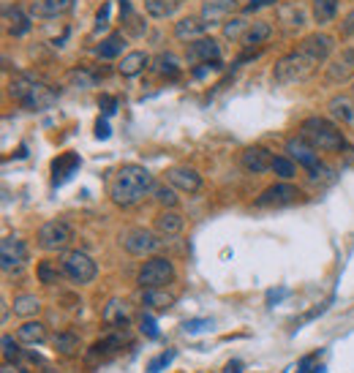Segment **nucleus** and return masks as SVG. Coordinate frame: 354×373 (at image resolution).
<instances>
[{"label":"nucleus","mask_w":354,"mask_h":373,"mask_svg":"<svg viewBox=\"0 0 354 373\" xmlns=\"http://www.w3.org/2000/svg\"><path fill=\"white\" fill-rule=\"evenodd\" d=\"M330 115L336 117L338 123L352 125L354 123V104L346 98V96H336V98L330 101Z\"/></svg>","instance_id":"473e14b6"},{"label":"nucleus","mask_w":354,"mask_h":373,"mask_svg":"<svg viewBox=\"0 0 354 373\" xmlns=\"http://www.w3.org/2000/svg\"><path fill=\"white\" fill-rule=\"evenodd\" d=\"M273 153L262 147V144H253V147H246L243 150V156H240V163H243V169H246L248 175H265L267 169L273 166Z\"/></svg>","instance_id":"2eb2a0df"},{"label":"nucleus","mask_w":354,"mask_h":373,"mask_svg":"<svg viewBox=\"0 0 354 373\" xmlns=\"http://www.w3.org/2000/svg\"><path fill=\"white\" fill-rule=\"evenodd\" d=\"M153 191H156V180L139 163L120 166L115 180L109 183V199L118 207H134V205H139L142 199L147 194H153Z\"/></svg>","instance_id":"f03ea898"},{"label":"nucleus","mask_w":354,"mask_h":373,"mask_svg":"<svg viewBox=\"0 0 354 373\" xmlns=\"http://www.w3.org/2000/svg\"><path fill=\"white\" fill-rule=\"evenodd\" d=\"M52 346H55V352H57V355L74 357V355H79V349H82V340H79V335H76V333L63 330V333H57V335L52 338Z\"/></svg>","instance_id":"bb28decb"},{"label":"nucleus","mask_w":354,"mask_h":373,"mask_svg":"<svg viewBox=\"0 0 354 373\" xmlns=\"http://www.w3.org/2000/svg\"><path fill=\"white\" fill-rule=\"evenodd\" d=\"M297 196H300V188L292 185L289 180H281V183H275V185L265 188L253 205H256V207H283V205L297 202Z\"/></svg>","instance_id":"9d476101"},{"label":"nucleus","mask_w":354,"mask_h":373,"mask_svg":"<svg viewBox=\"0 0 354 373\" xmlns=\"http://www.w3.org/2000/svg\"><path fill=\"white\" fill-rule=\"evenodd\" d=\"M28 265V246H25V240H19L14 234H8V237H3V243H0V267H3V272H19L22 267Z\"/></svg>","instance_id":"1a4fd4ad"},{"label":"nucleus","mask_w":354,"mask_h":373,"mask_svg":"<svg viewBox=\"0 0 354 373\" xmlns=\"http://www.w3.org/2000/svg\"><path fill=\"white\" fill-rule=\"evenodd\" d=\"M60 265H63L66 278H71L74 284H79V286L93 284L96 275H98V265L93 262V256L85 253V251H69V253L63 256Z\"/></svg>","instance_id":"423d86ee"},{"label":"nucleus","mask_w":354,"mask_h":373,"mask_svg":"<svg viewBox=\"0 0 354 373\" xmlns=\"http://www.w3.org/2000/svg\"><path fill=\"white\" fill-rule=\"evenodd\" d=\"M123 343H125V333H112V335L101 338V340L93 343L90 360H106V357L118 355V352L123 349Z\"/></svg>","instance_id":"6ab92c4d"},{"label":"nucleus","mask_w":354,"mask_h":373,"mask_svg":"<svg viewBox=\"0 0 354 373\" xmlns=\"http://www.w3.org/2000/svg\"><path fill=\"white\" fill-rule=\"evenodd\" d=\"M183 226H185V218L177 213L175 207H172V210L164 207V210L156 215V231H159L161 237H175V234L183 231Z\"/></svg>","instance_id":"f3484780"},{"label":"nucleus","mask_w":354,"mask_h":373,"mask_svg":"<svg viewBox=\"0 0 354 373\" xmlns=\"http://www.w3.org/2000/svg\"><path fill=\"white\" fill-rule=\"evenodd\" d=\"M248 25H251V22H246V19H240V17L229 19V22H224V36L227 38H243Z\"/></svg>","instance_id":"ea45409f"},{"label":"nucleus","mask_w":354,"mask_h":373,"mask_svg":"<svg viewBox=\"0 0 354 373\" xmlns=\"http://www.w3.org/2000/svg\"><path fill=\"white\" fill-rule=\"evenodd\" d=\"M166 183L175 185L183 194H199L202 191V175L194 166H172L166 169Z\"/></svg>","instance_id":"ddd939ff"},{"label":"nucleus","mask_w":354,"mask_h":373,"mask_svg":"<svg viewBox=\"0 0 354 373\" xmlns=\"http://www.w3.org/2000/svg\"><path fill=\"white\" fill-rule=\"evenodd\" d=\"M109 134H112V131H109V123H106V120H98V123H96V137H98V139H109Z\"/></svg>","instance_id":"a18cd8bd"},{"label":"nucleus","mask_w":354,"mask_h":373,"mask_svg":"<svg viewBox=\"0 0 354 373\" xmlns=\"http://www.w3.org/2000/svg\"><path fill=\"white\" fill-rule=\"evenodd\" d=\"M0 343H3V360L6 362H19L22 360V349H19V343L11 335H3Z\"/></svg>","instance_id":"58836bf2"},{"label":"nucleus","mask_w":354,"mask_h":373,"mask_svg":"<svg viewBox=\"0 0 354 373\" xmlns=\"http://www.w3.org/2000/svg\"><path fill=\"white\" fill-rule=\"evenodd\" d=\"M324 79L330 85H346L349 79H354V47H346L327 63Z\"/></svg>","instance_id":"9b49d317"},{"label":"nucleus","mask_w":354,"mask_h":373,"mask_svg":"<svg viewBox=\"0 0 354 373\" xmlns=\"http://www.w3.org/2000/svg\"><path fill=\"white\" fill-rule=\"evenodd\" d=\"M98 107L104 109L106 117H112V115L118 112V98H115V96H101V98H98Z\"/></svg>","instance_id":"79ce46f5"},{"label":"nucleus","mask_w":354,"mask_h":373,"mask_svg":"<svg viewBox=\"0 0 354 373\" xmlns=\"http://www.w3.org/2000/svg\"><path fill=\"white\" fill-rule=\"evenodd\" d=\"M125 50V33H112V36H106L101 44H98V50L96 54L101 57V60H115V57H120Z\"/></svg>","instance_id":"c85d7f7f"},{"label":"nucleus","mask_w":354,"mask_h":373,"mask_svg":"<svg viewBox=\"0 0 354 373\" xmlns=\"http://www.w3.org/2000/svg\"><path fill=\"white\" fill-rule=\"evenodd\" d=\"M177 188L175 185H156V191H153V196H156V202H159L161 207H166V210H172V207H177Z\"/></svg>","instance_id":"4c0bfd02"},{"label":"nucleus","mask_w":354,"mask_h":373,"mask_svg":"<svg viewBox=\"0 0 354 373\" xmlns=\"http://www.w3.org/2000/svg\"><path fill=\"white\" fill-rule=\"evenodd\" d=\"M74 0H35L33 3V17L38 19H52V17H60L66 14Z\"/></svg>","instance_id":"393cba45"},{"label":"nucleus","mask_w":354,"mask_h":373,"mask_svg":"<svg viewBox=\"0 0 354 373\" xmlns=\"http://www.w3.org/2000/svg\"><path fill=\"white\" fill-rule=\"evenodd\" d=\"M98 79H101V76L93 71V69H88V66H74V69L69 71V82L74 85V88H82V90L96 88Z\"/></svg>","instance_id":"7c9ffc66"},{"label":"nucleus","mask_w":354,"mask_h":373,"mask_svg":"<svg viewBox=\"0 0 354 373\" xmlns=\"http://www.w3.org/2000/svg\"><path fill=\"white\" fill-rule=\"evenodd\" d=\"M11 308H14V316L19 319H35L41 314V300L35 294H17Z\"/></svg>","instance_id":"cd10ccee"},{"label":"nucleus","mask_w":354,"mask_h":373,"mask_svg":"<svg viewBox=\"0 0 354 373\" xmlns=\"http://www.w3.org/2000/svg\"><path fill=\"white\" fill-rule=\"evenodd\" d=\"M270 172H275V178L278 180H292L297 175V166H295V161L289 159V156H275Z\"/></svg>","instance_id":"e433bc0d"},{"label":"nucleus","mask_w":354,"mask_h":373,"mask_svg":"<svg viewBox=\"0 0 354 373\" xmlns=\"http://www.w3.org/2000/svg\"><path fill=\"white\" fill-rule=\"evenodd\" d=\"M35 275H38V281H41V284L55 286V284H60V278H63L66 272H63V265L57 267L55 262H38V267H35Z\"/></svg>","instance_id":"f704fd0d"},{"label":"nucleus","mask_w":354,"mask_h":373,"mask_svg":"<svg viewBox=\"0 0 354 373\" xmlns=\"http://www.w3.org/2000/svg\"><path fill=\"white\" fill-rule=\"evenodd\" d=\"M180 6V0H144V11L153 19H166L172 17Z\"/></svg>","instance_id":"72a5a7b5"},{"label":"nucleus","mask_w":354,"mask_h":373,"mask_svg":"<svg viewBox=\"0 0 354 373\" xmlns=\"http://www.w3.org/2000/svg\"><path fill=\"white\" fill-rule=\"evenodd\" d=\"M341 33L346 38H354V11H349V14L343 17V22H341Z\"/></svg>","instance_id":"37998d69"},{"label":"nucleus","mask_w":354,"mask_h":373,"mask_svg":"<svg viewBox=\"0 0 354 373\" xmlns=\"http://www.w3.org/2000/svg\"><path fill=\"white\" fill-rule=\"evenodd\" d=\"M35 240L44 251H66L71 246V240H74V229L66 221H47L38 229Z\"/></svg>","instance_id":"6e6552de"},{"label":"nucleus","mask_w":354,"mask_h":373,"mask_svg":"<svg viewBox=\"0 0 354 373\" xmlns=\"http://www.w3.org/2000/svg\"><path fill=\"white\" fill-rule=\"evenodd\" d=\"M311 6H314V19H316L319 25L333 22L338 14V0H314Z\"/></svg>","instance_id":"c9c22d12"},{"label":"nucleus","mask_w":354,"mask_h":373,"mask_svg":"<svg viewBox=\"0 0 354 373\" xmlns=\"http://www.w3.org/2000/svg\"><path fill=\"white\" fill-rule=\"evenodd\" d=\"M286 156L295 161V163H300L302 169H316L319 166V150L314 144L308 142L305 137H292V139H286Z\"/></svg>","instance_id":"f8f14e48"},{"label":"nucleus","mask_w":354,"mask_h":373,"mask_svg":"<svg viewBox=\"0 0 354 373\" xmlns=\"http://www.w3.org/2000/svg\"><path fill=\"white\" fill-rule=\"evenodd\" d=\"M210 321L207 319H194V321H185V333H199V330H205Z\"/></svg>","instance_id":"c03bdc74"},{"label":"nucleus","mask_w":354,"mask_h":373,"mask_svg":"<svg viewBox=\"0 0 354 373\" xmlns=\"http://www.w3.org/2000/svg\"><path fill=\"white\" fill-rule=\"evenodd\" d=\"M150 63H153V60H150V54L142 52V50H134V52H125L123 54V60H120L118 71L131 79V76H139V74L144 71Z\"/></svg>","instance_id":"aec40b11"},{"label":"nucleus","mask_w":354,"mask_h":373,"mask_svg":"<svg viewBox=\"0 0 354 373\" xmlns=\"http://www.w3.org/2000/svg\"><path fill=\"white\" fill-rule=\"evenodd\" d=\"M240 368H243V362H237V360H234V362H229V365H227V371H224V373H240Z\"/></svg>","instance_id":"8fccbe9b"},{"label":"nucleus","mask_w":354,"mask_h":373,"mask_svg":"<svg viewBox=\"0 0 354 373\" xmlns=\"http://www.w3.org/2000/svg\"><path fill=\"white\" fill-rule=\"evenodd\" d=\"M270 36H273V25H270L267 19H256V22H251V25L246 28V33H243V38H240V44L248 47V50H253V47H259V44L270 41Z\"/></svg>","instance_id":"a211bd4d"},{"label":"nucleus","mask_w":354,"mask_h":373,"mask_svg":"<svg viewBox=\"0 0 354 373\" xmlns=\"http://www.w3.org/2000/svg\"><path fill=\"white\" fill-rule=\"evenodd\" d=\"M153 71L159 74V76H169V79H175L177 74H180V60H177L172 52H161L153 57Z\"/></svg>","instance_id":"2f4dec72"},{"label":"nucleus","mask_w":354,"mask_h":373,"mask_svg":"<svg viewBox=\"0 0 354 373\" xmlns=\"http://www.w3.org/2000/svg\"><path fill=\"white\" fill-rule=\"evenodd\" d=\"M185 60L188 63H212V60H221V44L210 36L194 38V41H188Z\"/></svg>","instance_id":"4468645a"},{"label":"nucleus","mask_w":354,"mask_h":373,"mask_svg":"<svg viewBox=\"0 0 354 373\" xmlns=\"http://www.w3.org/2000/svg\"><path fill=\"white\" fill-rule=\"evenodd\" d=\"M104 321L109 324V327H120V330H125L128 327V321H131V308L125 305L123 300H109L106 302V308H104Z\"/></svg>","instance_id":"412c9836"},{"label":"nucleus","mask_w":354,"mask_h":373,"mask_svg":"<svg viewBox=\"0 0 354 373\" xmlns=\"http://www.w3.org/2000/svg\"><path fill=\"white\" fill-rule=\"evenodd\" d=\"M139 330H142V335L153 338V340L159 338V327H156V319H153V316H142Z\"/></svg>","instance_id":"a19ab883"},{"label":"nucleus","mask_w":354,"mask_h":373,"mask_svg":"<svg viewBox=\"0 0 354 373\" xmlns=\"http://www.w3.org/2000/svg\"><path fill=\"white\" fill-rule=\"evenodd\" d=\"M205 30H207V22L202 17H183L180 22H175V38H180V41L202 38Z\"/></svg>","instance_id":"4be33fe9"},{"label":"nucleus","mask_w":354,"mask_h":373,"mask_svg":"<svg viewBox=\"0 0 354 373\" xmlns=\"http://www.w3.org/2000/svg\"><path fill=\"white\" fill-rule=\"evenodd\" d=\"M300 134L316 150H321V153H338V150L346 147V137H343L341 125H336L333 120H327V117H319V115L302 120Z\"/></svg>","instance_id":"20e7f679"},{"label":"nucleus","mask_w":354,"mask_h":373,"mask_svg":"<svg viewBox=\"0 0 354 373\" xmlns=\"http://www.w3.org/2000/svg\"><path fill=\"white\" fill-rule=\"evenodd\" d=\"M336 50V41L327 33H311L297 44V50L283 54L281 60L273 69V82L289 88V85H300L308 82L314 74L319 71L321 63H327V57Z\"/></svg>","instance_id":"f257e3e1"},{"label":"nucleus","mask_w":354,"mask_h":373,"mask_svg":"<svg viewBox=\"0 0 354 373\" xmlns=\"http://www.w3.org/2000/svg\"><path fill=\"white\" fill-rule=\"evenodd\" d=\"M0 373H30V371H28V368H22L19 362H6V365H3V371H0Z\"/></svg>","instance_id":"49530a36"},{"label":"nucleus","mask_w":354,"mask_h":373,"mask_svg":"<svg viewBox=\"0 0 354 373\" xmlns=\"http://www.w3.org/2000/svg\"><path fill=\"white\" fill-rule=\"evenodd\" d=\"M270 3H275V0H251L246 6V11H256V8H262V6H270Z\"/></svg>","instance_id":"09e8293b"},{"label":"nucleus","mask_w":354,"mask_h":373,"mask_svg":"<svg viewBox=\"0 0 354 373\" xmlns=\"http://www.w3.org/2000/svg\"><path fill=\"white\" fill-rule=\"evenodd\" d=\"M109 8H112V6H109V3H104V8L98 11V30H101V28H106V22H109Z\"/></svg>","instance_id":"de8ad7c7"},{"label":"nucleus","mask_w":354,"mask_h":373,"mask_svg":"<svg viewBox=\"0 0 354 373\" xmlns=\"http://www.w3.org/2000/svg\"><path fill=\"white\" fill-rule=\"evenodd\" d=\"M17 340L30 343V346L44 343V340H47V324L38 319H25V324H19L17 327Z\"/></svg>","instance_id":"b1692460"},{"label":"nucleus","mask_w":354,"mask_h":373,"mask_svg":"<svg viewBox=\"0 0 354 373\" xmlns=\"http://www.w3.org/2000/svg\"><path fill=\"white\" fill-rule=\"evenodd\" d=\"M144 294H142V302L147 305V308H153V311H166V308H172V302L175 297L166 292V289H142Z\"/></svg>","instance_id":"c756f323"},{"label":"nucleus","mask_w":354,"mask_h":373,"mask_svg":"<svg viewBox=\"0 0 354 373\" xmlns=\"http://www.w3.org/2000/svg\"><path fill=\"white\" fill-rule=\"evenodd\" d=\"M79 156L76 153H63V156H57L52 161V175H55V185H60V183H66V180L79 169Z\"/></svg>","instance_id":"5701e85b"},{"label":"nucleus","mask_w":354,"mask_h":373,"mask_svg":"<svg viewBox=\"0 0 354 373\" xmlns=\"http://www.w3.org/2000/svg\"><path fill=\"white\" fill-rule=\"evenodd\" d=\"M8 96L17 101L19 107L30 109V112H44L57 101V90L38 82L28 74H19L8 82Z\"/></svg>","instance_id":"7ed1b4c3"},{"label":"nucleus","mask_w":354,"mask_h":373,"mask_svg":"<svg viewBox=\"0 0 354 373\" xmlns=\"http://www.w3.org/2000/svg\"><path fill=\"white\" fill-rule=\"evenodd\" d=\"M120 243H123V248L131 256H150V253H156L161 248L164 240L159 237V231H150L144 229V226H134V229L123 231Z\"/></svg>","instance_id":"0eeeda50"},{"label":"nucleus","mask_w":354,"mask_h":373,"mask_svg":"<svg viewBox=\"0 0 354 373\" xmlns=\"http://www.w3.org/2000/svg\"><path fill=\"white\" fill-rule=\"evenodd\" d=\"M6 28H8V33L14 38L25 36V33H30V17L14 6V8H6Z\"/></svg>","instance_id":"a878e982"},{"label":"nucleus","mask_w":354,"mask_h":373,"mask_svg":"<svg viewBox=\"0 0 354 373\" xmlns=\"http://www.w3.org/2000/svg\"><path fill=\"white\" fill-rule=\"evenodd\" d=\"M234 11H237V0H205L199 17L205 19L207 25H218V22L229 19Z\"/></svg>","instance_id":"dca6fc26"},{"label":"nucleus","mask_w":354,"mask_h":373,"mask_svg":"<svg viewBox=\"0 0 354 373\" xmlns=\"http://www.w3.org/2000/svg\"><path fill=\"white\" fill-rule=\"evenodd\" d=\"M175 281V265L166 256H150L137 272V284L142 289H166Z\"/></svg>","instance_id":"39448f33"}]
</instances>
